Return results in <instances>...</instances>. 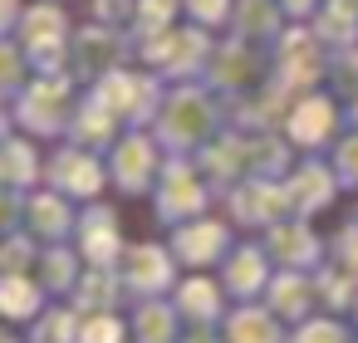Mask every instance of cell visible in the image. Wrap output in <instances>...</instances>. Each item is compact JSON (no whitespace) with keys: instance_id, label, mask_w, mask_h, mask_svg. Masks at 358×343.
<instances>
[{"instance_id":"cell-1","label":"cell","mask_w":358,"mask_h":343,"mask_svg":"<svg viewBox=\"0 0 358 343\" xmlns=\"http://www.w3.org/2000/svg\"><path fill=\"white\" fill-rule=\"evenodd\" d=\"M55 30H59L55 15H35V20H30V35H35V40H55Z\"/></svg>"},{"instance_id":"cell-2","label":"cell","mask_w":358,"mask_h":343,"mask_svg":"<svg viewBox=\"0 0 358 343\" xmlns=\"http://www.w3.org/2000/svg\"><path fill=\"white\" fill-rule=\"evenodd\" d=\"M89 343H118V323H108V319H99V323L89 328Z\"/></svg>"},{"instance_id":"cell-3","label":"cell","mask_w":358,"mask_h":343,"mask_svg":"<svg viewBox=\"0 0 358 343\" xmlns=\"http://www.w3.org/2000/svg\"><path fill=\"white\" fill-rule=\"evenodd\" d=\"M0 299H6L10 309H25V304H30V294H25L20 284H6V294H0Z\"/></svg>"},{"instance_id":"cell-4","label":"cell","mask_w":358,"mask_h":343,"mask_svg":"<svg viewBox=\"0 0 358 343\" xmlns=\"http://www.w3.org/2000/svg\"><path fill=\"white\" fill-rule=\"evenodd\" d=\"M319 118H324V108H309V113H299V133H319Z\"/></svg>"}]
</instances>
